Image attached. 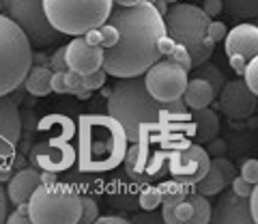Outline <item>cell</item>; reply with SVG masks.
<instances>
[{
  "label": "cell",
  "mask_w": 258,
  "mask_h": 224,
  "mask_svg": "<svg viewBox=\"0 0 258 224\" xmlns=\"http://www.w3.org/2000/svg\"><path fill=\"white\" fill-rule=\"evenodd\" d=\"M116 28L118 39L112 47L103 50L101 69L112 78L142 76L153 63L161 59L159 39L166 35L164 20L147 0L132 7H116L108 20Z\"/></svg>",
  "instance_id": "6da1fadb"
},
{
  "label": "cell",
  "mask_w": 258,
  "mask_h": 224,
  "mask_svg": "<svg viewBox=\"0 0 258 224\" xmlns=\"http://www.w3.org/2000/svg\"><path fill=\"white\" fill-rule=\"evenodd\" d=\"M187 110L183 99L157 101L151 97L142 78H123L108 93V115L116 121L118 130L132 142H142L147 134L161 127V123L172 115H183Z\"/></svg>",
  "instance_id": "7a4b0ae2"
},
{
  "label": "cell",
  "mask_w": 258,
  "mask_h": 224,
  "mask_svg": "<svg viewBox=\"0 0 258 224\" xmlns=\"http://www.w3.org/2000/svg\"><path fill=\"white\" fill-rule=\"evenodd\" d=\"M161 20H164L166 35L189 52L191 67H198L211 59L215 43L209 39L207 33L211 18L203 9H198L196 5L172 3V7H168Z\"/></svg>",
  "instance_id": "3957f363"
},
{
  "label": "cell",
  "mask_w": 258,
  "mask_h": 224,
  "mask_svg": "<svg viewBox=\"0 0 258 224\" xmlns=\"http://www.w3.org/2000/svg\"><path fill=\"white\" fill-rule=\"evenodd\" d=\"M112 0H43L47 22L60 35H84L106 24Z\"/></svg>",
  "instance_id": "277c9868"
},
{
  "label": "cell",
  "mask_w": 258,
  "mask_h": 224,
  "mask_svg": "<svg viewBox=\"0 0 258 224\" xmlns=\"http://www.w3.org/2000/svg\"><path fill=\"white\" fill-rule=\"evenodd\" d=\"M26 205L32 224H78L82 215L78 190L58 181L39 183Z\"/></svg>",
  "instance_id": "5b68a950"
},
{
  "label": "cell",
  "mask_w": 258,
  "mask_h": 224,
  "mask_svg": "<svg viewBox=\"0 0 258 224\" xmlns=\"http://www.w3.org/2000/svg\"><path fill=\"white\" fill-rule=\"evenodd\" d=\"M32 67V45L20 26L0 15V97L22 86Z\"/></svg>",
  "instance_id": "8992f818"
},
{
  "label": "cell",
  "mask_w": 258,
  "mask_h": 224,
  "mask_svg": "<svg viewBox=\"0 0 258 224\" xmlns=\"http://www.w3.org/2000/svg\"><path fill=\"white\" fill-rule=\"evenodd\" d=\"M7 18L13 20L20 30L28 37L30 45L47 47L60 41V33L52 28L43 11V0H3Z\"/></svg>",
  "instance_id": "52a82bcc"
},
{
  "label": "cell",
  "mask_w": 258,
  "mask_h": 224,
  "mask_svg": "<svg viewBox=\"0 0 258 224\" xmlns=\"http://www.w3.org/2000/svg\"><path fill=\"white\" fill-rule=\"evenodd\" d=\"M142 82L147 86V91L151 97H155L157 101H176L181 99V95L187 84V71L181 65H176L174 61H157L142 74Z\"/></svg>",
  "instance_id": "ba28073f"
},
{
  "label": "cell",
  "mask_w": 258,
  "mask_h": 224,
  "mask_svg": "<svg viewBox=\"0 0 258 224\" xmlns=\"http://www.w3.org/2000/svg\"><path fill=\"white\" fill-rule=\"evenodd\" d=\"M166 162H168V173L174 177V181L191 188L194 183L205 177L207 168L211 164V157H209L203 145H183L174 149Z\"/></svg>",
  "instance_id": "9c48e42d"
},
{
  "label": "cell",
  "mask_w": 258,
  "mask_h": 224,
  "mask_svg": "<svg viewBox=\"0 0 258 224\" xmlns=\"http://www.w3.org/2000/svg\"><path fill=\"white\" fill-rule=\"evenodd\" d=\"M22 138V117L9 95L0 97V175L7 173Z\"/></svg>",
  "instance_id": "30bf717a"
},
{
  "label": "cell",
  "mask_w": 258,
  "mask_h": 224,
  "mask_svg": "<svg viewBox=\"0 0 258 224\" xmlns=\"http://www.w3.org/2000/svg\"><path fill=\"white\" fill-rule=\"evenodd\" d=\"M217 95H220V110L230 121H243V119H249L256 112V93L247 89L243 80L224 82Z\"/></svg>",
  "instance_id": "8fae6325"
},
{
  "label": "cell",
  "mask_w": 258,
  "mask_h": 224,
  "mask_svg": "<svg viewBox=\"0 0 258 224\" xmlns=\"http://www.w3.org/2000/svg\"><path fill=\"white\" fill-rule=\"evenodd\" d=\"M217 201L211 205V222L215 224H254L249 213L247 196H239L232 190H222L215 194Z\"/></svg>",
  "instance_id": "7c38bea8"
},
{
  "label": "cell",
  "mask_w": 258,
  "mask_h": 224,
  "mask_svg": "<svg viewBox=\"0 0 258 224\" xmlns=\"http://www.w3.org/2000/svg\"><path fill=\"white\" fill-rule=\"evenodd\" d=\"M64 61H67V69L76 71L80 76H86L91 71L101 69L103 47L86 43V39L82 35H78L74 41L64 45Z\"/></svg>",
  "instance_id": "4fadbf2b"
},
{
  "label": "cell",
  "mask_w": 258,
  "mask_h": 224,
  "mask_svg": "<svg viewBox=\"0 0 258 224\" xmlns=\"http://www.w3.org/2000/svg\"><path fill=\"white\" fill-rule=\"evenodd\" d=\"M232 177H235V164L228 162L224 155L211 157V164H209L205 177L194 183L191 190L203 196H215V194H220L224 188L230 186Z\"/></svg>",
  "instance_id": "5bb4252c"
},
{
  "label": "cell",
  "mask_w": 258,
  "mask_h": 224,
  "mask_svg": "<svg viewBox=\"0 0 258 224\" xmlns=\"http://www.w3.org/2000/svg\"><path fill=\"white\" fill-rule=\"evenodd\" d=\"M224 50L228 56L239 54L245 61L254 59L258 54V28L256 24H239L232 30H228L224 37Z\"/></svg>",
  "instance_id": "9a60e30c"
},
{
  "label": "cell",
  "mask_w": 258,
  "mask_h": 224,
  "mask_svg": "<svg viewBox=\"0 0 258 224\" xmlns=\"http://www.w3.org/2000/svg\"><path fill=\"white\" fill-rule=\"evenodd\" d=\"M39 183H41V173L35 171V168H24V171L15 173L5 190L9 203H13V205L28 203V198L32 196V192L39 188Z\"/></svg>",
  "instance_id": "2e32d148"
},
{
  "label": "cell",
  "mask_w": 258,
  "mask_h": 224,
  "mask_svg": "<svg viewBox=\"0 0 258 224\" xmlns=\"http://www.w3.org/2000/svg\"><path fill=\"white\" fill-rule=\"evenodd\" d=\"M181 99L185 103V108L189 110H200V108H207L211 106V101L215 99V91L213 86L207 82L203 78H194V80H187L185 84V91L181 95Z\"/></svg>",
  "instance_id": "e0dca14e"
},
{
  "label": "cell",
  "mask_w": 258,
  "mask_h": 224,
  "mask_svg": "<svg viewBox=\"0 0 258 224\" xmlns=\"http://www.w3.org/2000/svg\"><path fill=\"white\" fill-rule=\"evenodd\" d=\"M191 121H194V136H196L198 145H205L211 138H215L220 134V117L211 108H200L191 112Z\"/></svg>",
  "instance_id": "ac0fdd59"
},
{
  "label": "cell",
  "mask_w": 258,
  "mask_h": 224,
  "mask_svg": "<svg viewBox=\"0 0 258 224\" xmlns=\"http://www.w3.org/2000/svg\"><path fill=\"white\" fill-rule=\"evenodd\" d=\"M22 84L26 86V91L32 97H45L52 93V69L45 65L30 67Z\"/></svg>",
  "instance_id": "d6986e66"
},
{
  "label": "cell",
  "mask_w": 258,
  "mask_h": 224,
  "mask_svg": "<svg viewBox=\"0 0 258 224\" xmlns=\"http://www.w3.org/2000/svg\"><path fill=\"white\" fill-rule=\"evenodd\" d=\"M187 201L191 207V222L189 224H209L211 222V203H209V196H203V194H198V192L189 190Z\"/></svg>",
  "instance_id": "ffe728a7"
},
{
  "label": "cell",
  "mask_w": 258,
  "mask_h": 224,
  "mask_svg": "<svg viewBox=\"0 0 258 224\" xmlns=\"http://www.w3.org/2000/svg\"><path fill=\"white\" fill-rule=\"evenodd\" d=\"M222 5L235 20H254L258 15V0H222Z\"/></svg>",
  "instance_id": "44dd1931"
},
{
  "label": "cell",
  "mask_w": 258,
  "mask_h": 224,
  "mask_svg": "<svg viewBox=\"0 0 258 224\" xmlns=\"http://www.w3.org/2000/svg\"><path fill=\"white\" fill-rule=\"evenodd\" d=\"M196 69H198V78L207 80V82L213 86L215 95L220 93V89H222V86H224V82H226V78H224V74H222V71L217 69L215 65H211V63H209V61H205L203 65H198Z\"/></svg>",
  "instance_id": "7402d4cb"
},
{
  "label": "cell",
  "mask_w": 258,
  "mask_h": 224,
  "mask_svg": "<svg viewBox=\"0 0 258 224\" xmlns=\"http://www.w3.org/2000/svg\"><path fill=\"white\" fill-rule=\"evenodd\" d=\"M161 188L159 186H147L140 194H138V205L142 207V209H147V211H153V209H157L159 203H161Z\"/></svg>",
  "instance_id": "603a6c76"
},
{
  "label": "cell",
  "mask_w": 258,
  "mask_h": 224,
  "mask_svg": "<svg viewBox=\"0 0 258 224\" xmlns=\"http://www.w3.org/2000/svg\"><path fill=\"white\" fill-rule=\"evenodd\" d=\"M241 76H243L241 80L245 82L247 89L258 95V59H256V56L247 61V65H245V69H243V74H241Z\"/></svg>",
  "instance_id": "cb8c5ba5"
},
{
  "label": "cell",
  "mask_w": 258,
  "mask_h": 224,
  "mask_svg": "<svg viewBox=\"0 0 258 224\" xmlns=\"http://www.w3.org/2000/svg\"><path fill=\"white\" fill-rule=\"evenodd\" d=\"M80 205H82V215H80V222L82 224H93L99 215V207H97L95 198L91 196H80Z\"/></svg>",
  "instance_id": "d4e9b609"
},
{
  "label": "cell",
  "mask_w": 258,
  "mask_h": 224,
  "mask_svg": "<svg viewBox=\"0 0 258 224\" xmlns=\"http://www.w3.org/2000/svg\"><path fill=\"white\" fill-rule=\"evenodd\" d=\"M106 78H108V74L103 69H97V71H91V74H86V76H82V86L86 91H95V89H101L103 84H106Z\"/></svg>",
  "instance_id": "484cf974"
},
{
  "label": "cell",
  "mask_w": 258,
  "mask_h": 224,
  "mask_svg": "<svg viewBox=\"0 0 258 224\" xmlns=\"http://www.w3.org/2000/svg\"><path fill=\"white\" fill-rule=\"evenodd\" d=\"M168 59H170V61H174L176 65H181L185 71H187V74H189V71L194 69V67H191V56H189V52L185 50L183 45H179V43H174L172 52L168 54Z\"/></svg>",
  "instance_id": "4316f807"
},
{
  "label": "cell",
  "mask_w": 258,
  "mask_h": 224,
  "mask_svg": "<svg viewBox=\"0 0 258 224\" xmlns=\"http://www.w3.org/2000/svg\"><path fill=\"white\" fill-rule=\"evenodd\" d=\"M97 33H99V45L106 50V47H112L116 43V39H118V33H116V28L114 26H110V24H101L99 28H97Z\"/></svg>",
  "instance_id": "83f0119b"
},
{
  "label": "cell",
  "mask_w": 258,
  "mask_h": 224,
  "mask_svg": "<svg viewBox=\"0 0 258 224\" xmlns=\"http://www.w3.org/2000/svg\"><path fill=\"white\" fill-rule=\"evenodd\" d=\"M5 222L9 224H30V215H28V205H15V211L9 213L5 218Z\"/></svg>",
  "instance_id": "f1b7e54d"
},
{
  "label": "cell",
  "mask_w": 258,
  "mask_h": 224,
  "mask_svg": "<svg viewBox=\"0 0 258 224\" xmlns=\"http://www.w3.org/2000/svg\"><path fill=\"white\" fill-rule=\"evenodd\" d=\"M241 177H243L247 183L256 186L258 183V162L256 159H245L243 166H241Z\"/></svg>",
  "instance_id": "f546056e"
},
{
  "label": "cell",
  "mask_w": 258,
  "mask_h": 224,
  "mask_svg": "<svg viewBox=\"0 0 258 224\" xmlns=\"http://www.w3.org/2000/svg\"><path fill=\"white\" fill-rule=\"evenodd\" d=\"M207 33H209V39H211L213 43H220V41H224V37H226V33H228V28H226V24H224V22H215V20H211V22H209Z\"/></svg>",
  "instance_id": "4dcf8cb0"
},
{
  "label": "cell",
  "mask_w": 258,
  "mask_h": 224,
  "mask_svg": "<svg viewBox=\"0 0 258 224\" xmlns=\"http://www.w3.org/2000/svg\"><path fill=\"white\" fill-rule=\"evenodd\" d=\"M205 145H207L205 151L209 153V157H222L226 153V149H228V147H226V142L220 140L217 136H215V138H211L209 142H205Z\"/></svg>",
  "instance_id": "1f68e13d"
},
{
  "label": "cell",
  "mask_w": 258,
  "mask_h": 224,
  "mask_svg": "<svg viewBox=\"0 0 258 224\" xmlns=\"http://www.w3.org/2000/svg\"><path fill=\"white\" fill-rule=\"evenodd\" d=\"M50 67H52V71H67V61H64V45L58 47V50L52 54Z\"/></svg>",
  "instance_id": "d6a6232c"
},
{
  "label": "cell",
  "mask_w": 258,
  "mask_h": 224,
  "mask_svg": "<svg viewBox=\"0 0 258 224\" xmlns=\"http://www.w3.org/2000/svg\"><path fill=\"white\" fill-rule=\"evenodd\" d=\"M232 192H235V194H239V196H247L249 192H252V183H247L243 177H232Z\"/></svg>",
  "instance_id": "836d02e7"
},
{
  "label": "cell",
  "mask_w": 258,
  "mask_h": 224,
  "mask_svg": "<svg viewBox=\"0 0 258 224\" xmlns=\"http://www.w3.org/2000/svg\"><path fill=\"white\" fill-rule=\"evenodd\" d=\"M200 9H203L209 18H215V15H220L224 11V5H222V0H205Z\"/></svg>",
  "instance_id": "e575fe53"
},
{
  "label": "cell",
  "mask_w": 258,
  "mask_h": 224,
  "mask_svg": "<svg viewBox=\"0 0 258 224\" xmlns=\"http://www.w3.org/2000/svg\"><path fill=\"white\" fill-rule=\"evenodd\" d=\"M52 91L64 95L67 93V84H64V71H52Z\"/></svg>",
  "instance_id": "d590c367"
},
{
  "label": "cell",
  "mask_w": 258,
  "mask_h": 224,
  "mask_svg": "<svg viewBox=\"0 0 258 224\" xmlns=\"http://www.w3.org/2000/svg\"><path fill=\"white\" fill-rule=\"evenodd\" d=\"M247 205H249V213H252V220H254V224L258 222V190H256V186L252 188V192L247 194Z\"/></svg>",
  "instance_id": "8d00e7d4"
},
{
  "label": "cell",
  "mask_w": 258,
  "mask_h": 224,
  "mask_svg": "<svg viewBox=\"0 0 258 224\" xmlns=\"http://www.w3.org/2000/svg\"><path fill=\"white\" fill-rule=\"evenodd\" d=\"M230 59V67H232V71L235 74H243V69H245V65H247V61L243 59V56H239V54H232V56H228Z\"/></svg>",
  "instance_id": "74e56055"
},
{
  "label": "cell",
  "mask_w": 258,
  "mask_h": 224,
  "mask_svg": "<svg viewBox=\"0 0 258 224\" xmlns=\"http://www.w3.org/2000/svg\"><path fill=\"white\" fill-rule=\"evenodd\" d=\"M172 47H174V41L168 35H161V39H159V54L161 56H168L172 52Z\"/></svg>",
  "instance_id": "f35d334b"
},
{
  "label": "cell",
  "mask_w": 258,
  "mask_h": 224,
  "mask_svg": "<svg viewBox=\"0 0 258 224\" xmlns=\"http://www.w3.org/2000/svg\"><path fill=\"white\" fill-rule=\"evenodd\" d=\"M7 207H9V198H7L5 188L0 186V222H5L7 218Z\"/></svg>",
  "instance_id": "ab89813d"
},
{
  "label": "cell",
  "mask_w": 258,
  "mask_h": 224,
  "mask_svg": "<svg viewBox=\"0 0 258 224\" xmlns=\"http://www.w3.org/2000/svg\"><path fill=\"white\" fill-rule=\"evenodd\" d=\"M95 222H97V224H127V220H125V218H118V215H103V218H99V215H97Z\"/></svg>",
  "instance_id": "60d3db41"
},
{
  "label": "cell",
  "mask_w": 258,
  "mask_h": 224,
  "mask_svg": "<svg viewBox=\"0 0 258 224\" xmlns=\"http://www.w3.org/2000/svg\"><path fill=\"white\" fill-rule=\"evenodd\" d=\"M116 7H132V5H138L140 0H112Z\"/></svg>",
  "instance_id": "b9f144b4"
},
{
  "label": "cell",
  "mask_w": 258,
  "mask_h": 224,
  "mask_svg": "<svg viewBox=\"0 0 258 224\" xmlns=\"http://www.w3.org/2000/svg\"><path fill=\"white\" fill-rule=\"evenodd\" d=\"M166 3H168V5H170V3H179V0H166Z\"/></svg>",
  "instance_id": "7bdbcfd3"
},
{
  "label": "cell",
  "mask_w": 258,
  "mask_h": 224,
  "mask_svg": "<svg viewBox=\"0 0 258 224\" xmlns=\"http://www.w3.org/2000/svg\"><path fill=\"white\" fill-rule=\"evenodd\" d=\"M147 3H151V5H153V3H155V0H147Z\"/></svg>",
  "instance_id": "ee69618b"
}]
</instances>
